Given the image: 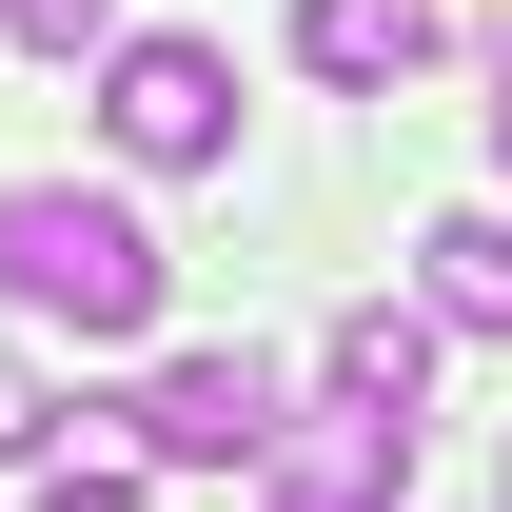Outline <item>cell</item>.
Wrapping results in <instances>:
<instances>
[{"instance_id": "obj_1", "label": "cell", "mask_w": 512, "mask_h": 512, "mask_svg": "<svg viewBox=\"0 0 512 512\" xmlns=\"http://www.w3.org/2000/svg\"><path fill=\"white\" fill-rule=\"evenodd\" d=\"M0 296L60 335H158V217L79 178H0Z\"/></svg>"}, {"instance_id": "obj_2", "label": "cell", "mask_w": 512, "mask_h": 512, "mask_svg": "<svg viewBox=\"0 0 512 512\" xmlns=\"http://www.w3.org/2000/svg\"><path fill=\"white\" fill-rule=\"evenodd\" d=\"M99 138H119L138 178H217V158H237V60L178 40V20L119 40V60H99Z\"/></svg>"}, {"instance_id": "obj_3", "label": "cell", "mask_w": 512, "mask_h": 512, "mask_svg": "<svg viewBox=\"0 0 512 512\" xmlns=\"http://www.w3.org/2000/svg\"><path fill=\"white\" fill-rule=\"evenodd\" d=\"M276 434H296V414H276V355H158V375H138V453H158V473H256Z\"/></svg>"}, {"instance_id": "obj_4", "label": "cell", "mask_w": 512, "mask_h": 512, "mask_svg": "<svg viewBox=\"0 0 512 512\" xmlns=\"http://www.w3.org/2000/svg\"><path fill=\"white\" fill-rule=\"evenodd\" d=\"M394 493H414V414H355V394L256 453V512H394Z\"/></svg>"}, {"instance_id": "obj_5", "label": "cell", "mask_w": 512, "mask_h": 512, "mask_svg": "<svg viewBox=\"0 0 512 512\" xmlns=\"http://www.w3.org/2000/svg\"><path fill=\"white\" fill-rule=\"evenodd\" d=\"M434 40H453V0H296V60H316L335 99H394Z\"/></svg>"}, {"instance_id": "obj_6", "label": "cell", "mask_w": 512, "mask_h": 512, "mask_svg": "<svg viewBox=\"0 0 512 512\" xmlns=\"http://www.w3.org/2000/svg\"><path fill=\"white\" fill-rule=\"evenodd\" d=\"M434 296H355V316H335V394H355V414H414V394H434Z\"/></svg>"}, {"instance_id": "obj_7", "label": "cell", "mask_w": 512, "mask_h": 512, "mask_svg": "<svg viewBox=\"0 0 512 512\" xmlns=\"http://www.w3.org/2000/svg\"><path fill=\"white\" fill-rule=\"evenodd\" d=\"M414 276H434L453 335H512V217H434V237H414Z\"/></svg>"}, {"instance_id": "obj_8", "label": "cell", "mask_w": 512, "mask_h": 512, "mask_svg": "<svg viewBox=\"0 0 512 512\" xmlns=\"http://www.w3.org/2000/svg\"><path fill=\"white\" fill-rule=\"evenodd\" d=\"M99 20H119V0H0V40H40V60H79Z\"/></svg>"}, {"instance_id": "obj_9", "label": "cell", "mask_w": 512, "mask_h": 512, "mask_svg": "<svg viewBox=\"0 0 512 512\" xmlns=\"http://www.w3.org/2000/svg\"><path fill=\"white\" fill-rule=\"evenodd\" d=\"M40 434H60V394H40V355H0V473H20Z\"/></svg>"}, {"instance_id": "obj_10", "label": "cell", "mask_w": 512, "mask_h": 512, "mask_svg": "<svg viewBox=\"0 0 512 512\" xmlns=\"http://www.w3.org/2000/svg\"><path fill=\"white\" fill-rule=\"evenodd\" d=\"M493 178H512V99H493Z\"/></svg>"}, {"instance_id": "obj_11", "label": "cell", "mask_w": 512, "mask_h": 512, "mask_svg": "<svg viewBox=\"0 0 512 512\" xmlns=\"http://www.w3.org/2000/svg\"><path fill=\"white\" fill-rule=\"evenodd\" d=\"M493 493H512V473H493Z\"/></svg>"}]
</instances>
